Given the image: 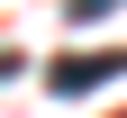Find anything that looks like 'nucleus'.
Returning a JSON list of instances; mask_svg holds the SVG:
<instances>
[{
  "instance_id": "f257e3e1",
  "label": "nucleus",
  "mask_w": 127,
  "mask_h": 118,
  "mask_svg": "<svg viewBox=\"0 0 127 118\" xmlns=\"http://www.w3.org/2000/svg\"><path fill=\"white\" fill-rule=\"evenodd\" d=\"M109 73H127V55H118V45H109V55H64L45 82H55V91H91V82H109Z\"/></svg>"
}]
</instances>
